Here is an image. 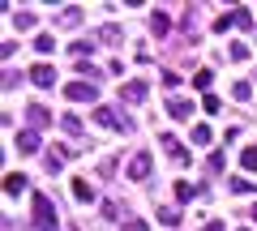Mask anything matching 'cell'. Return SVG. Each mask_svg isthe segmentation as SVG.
<instances>
[{
	"label": "cell",
	"mask_w": 257,
	"mask_h": 231,
	"mask_svg": "<svg viewBox=\"0 0 257 231\" xmlns=\"http://www.w3.org/2000/svg\"><path fill=\"white\" fill-rule=\"evenodd\" d=\"M197 193H202L197 184H189V180H176V201H193Z\"/></svg>",
	"instance_id": "cell-16"
},
{
	"label": "cell",
	"mask_w": 257,
	"mask_h": 231,
	"mask_svg": "<svg viewBox=\"0 0 257 231\" xmlns=\"http://www.w3.org/2000/svg\"><path fill=\"white\" fill-rule=\"evenodd\" d=\"M253 188H257V184H248L244 176H236V180H231V193H240V197H244V193H253Z\"/></svg>",
	"instance_id": "cell-24"
},
{
	"label": "cell",
	"mask_w": 257,
	"mask_h": 231,
	"mask_svg": "<svg viewBox=\"0 0 257 231\" xmlns=\"http://www.w3.org/2000/svg\"><path fill=\"white\" fill-rule=\"evenodd\" d=\"M159 222H163V227H180V214L176 210H159Z\"/></svg>",
	"instance_id": "cell-25"
},
{
	"label": "cell",
	"mask_w": 257,
	"mask_h": 231,
	"mask_svg": "<svg viewBox=\"0 0 257 231\" xmlns=\"http://www.w3.org/2000/svg\"><path fill=\"white\" fill-rule=\"evenodd\" d=\"M202 107H206V116H214V111L223 107V99H219V94H206V99H202Z\"/></svg>",
	"instance_id": "cell-23"
},
{
	"label": "cell",
	"mask_w": 257,
	"mask_h": 231,
	"mask_svg": "<svg viewBox=\"0 0 257 231\" xmlns=\"http://www.w3.org/2000/svg\"><path fill=\"white\" fill-rule=\"evenodd\" d=\"M30 222H35L39 231H56V205H52V197H43V193L30 197Z\"/></svg>",
	"instance_id": "cell-2"
},
{
	"label": "cell",
	"mask_w": 257,
	"mask_h": 231,
	"mask_svg": "<svg viewBox=\"0 0 257 231\" xmlns=\"http://www.w3.org/2000/svg\"><path fill=\"white\" fill-rule=\"evenodd\" d=\"M206 231H223V222H219V218H210V222H206Z\"/></svg>",
	"instance_id": "cell-32"
},
{
	"label": "cell",
	"mask_w": 257,
	"mask_h": 231,
	"mask_svg": "<svg viewBox=\"0 0 257 231\" xmlns=\"http://www.w3.org/2000/svg\"><path fill=\"white\" fill-rule=\"evenodd\" d=\"M39 150V133L35 129H22L18 133V154H35Z\"/></svg>",
	"instance_id": "cell-11"
},
{
	"label": "cell",
	"mask_w": 257,
	"mask_h": 231,
	"mask_svg": "<svg viewBox=\"0 0 257 231\" xmlns=\"http://www.w3.org/2000/svg\"><path fill=\"white\" fill-rule=\"evenodd\" d=\"M253 218H257V201H253Z\"/></svg>",
	"instance_id": "cell-33"
},
{
	"label": "cell",
	"mask_w": 257,
	"mask_h": 231,
	"mask_svg": "<svg viewBox=\"0 0 257 231\" xmlns=\"http://www.w3.org/2000/svg\"><path fill=\"white\" fill-rule=\"evenodd\" d=\"M193 141H197V146H206V141H210V124H197V129H193Z\"/></svg>",
	"instance_id": "cell-26"
},
{
	"label": "cell",
	"mask_w": 257,
	"mask_h": 231,
	"mask_svg": "<svg viewBox=\"0 0 257 231\" xmlns=\"http://www.w3.org/2000/svg\"><path fill=\"white\" fill-rule=\"evenodd\" d=\"M30 82H35L39 90H52V86H56V69L52 65H35V69H30Z\"/></svg>",
	"instance_id": "cell-7"
},
{
	"label": "cell",
	"mask_w": 257,
	"mask_h": 231,
	"mask_svg": "<svg viewBox=\"0 0 257 231\" xmlns=\"http://www.w3.org/2000/svg\"><path fill=\"white\" fill-rule=\"evenodd\" d=\"M120 99L124 103H146L150 99V82H124L120 86Z\"/></svg>",
	"instance_id": "cell-5"
},
{
	"label": "cell",
	"mask_w": 257,
	"mask_h": 231,
	"mask_svg": "<svg viewBox=\"0 0 257 231\" xmlns=\"http://www.w3.org/2000/svg\"><path fill=\"white\" fill-rule=\"evenodd\" d=\"M111 171H116V158L107 154V158H103V163H99V176H111Z\"/></svg>",
	"instance_id": "cell-30"
},
{
	"label": "cell",
	"mask_w": 257,
	"mask_h": 231,
	"mask_svg": "<svg viewBox=\"0 0 257 231\" xmlns=\"http://www.w3.org/2000/svg\"><path fill=\"white\" fill-rule=\"evenodd\" d=\"M227 56H231V60H244L248 47H244V43H231V47H227Z\"/></svg>",
	"instance_id": "cell-29"
},
{
	"label": "cell",
	"mask_w": 257,
	"mask_h": 231,
	"mask_svg": "<svg viewBox=\"0 0 257 231\" xmlns=\"http://www.w3.org/2000/svg\"><path fill=\"white\" fill-rule=\"evenodd\" d=\"M159 141H163V150H167V154H172V158H176V163H180V167H189V158H193V154H189V150H184L180 141L172 137V133H163V137H159Z\"/></svg>",
	"instance_id": "cell-8"
},
{
	"label": "cell",
	"mask_w": 257,
	"mask_h": 231,
	"mask_svg": "<svg viewBox=\"0 0 257 231\" xmlns=\"http://www.w3.org/2000/svg\"><path fill=\"white\" fill-rule=\"evenodd\" d=\"M69 188H73V197H77V201H86V205L94 201V188H90V180H73Z\"/></svg>",
	"instance_id": "cell-14"
},
{
	"label": "cell",
	"mask_w": 257,
	"mask_h": 231,
	"mask_svg": "<svg viewBox=\"0 0 257 231\" xmlns=\"http://www.w3.org/2000/svg\"><path fill=\"white\" fill-rule=\"evenodd\" d=\"M94 120H99L103 129H116V133H133L138 129L133 116H124V107H111V103H99V107H94Z\"/></svg>",
	"instance_id": "cell-1"
},
{
	"label": "cell",
	"mask_w": 257,
	"mask_h": 231,
	"mask_svg": "<svg viewBox=\"0 0 257 231\" xmlns=\"http://www.w3.org/2000/svg\"><path fill=\"white\" fill-rule=\"evenodd\" d=\"M240 231H253V227H240Z\"/></svg>",
	"instance_id": "cell-34"
},
{
	"label": "cell",
	"mask_w": 257,
	"mask_h": 231,
	"mask_svg": "<svg viewBox=\"0 0 257 231\" xmlns=\"http://www.w3.org/2000/svg\"><path fill=\"white\" fill-rule=\"evenodd\" d=\"M60 129L69 133V137H82V120H77V116H64V120H60Z\"/></svg>",
	"instance_id": "cell-20"
},
{
	"label": "cell",
	"mask_w": 257,
	"mask_h": 231,
	"mask_svg": "<svg viewBox=\"0 0 257 231\" xmlns=\"http://www.w3.org/2000/svg\"><path fill=\"white\" fill-rule=\"evenodd\" d=\"M90 52H94V43H90V39H77V43H69V56H77V60H86Z\"/></svg>",
	"instance_id": "cell-17"
},
{
	"label": "cell",
	"mask_w": 257,
	"mask_h": 231,
	"mask_svg": "<svg viewBox=\"0 0 257 231\" xmlns=\"http://www.w3.org/2000/svg\"><path fill=\"white\" fill-rule=\"evenodd\" d=\"M64 99L69 103H99V86L94 82H69L64 86Z\"/></svg>",
	"instance_id": "cell-3"
},
{
	"label": "cell",
	"mask_w": 257,
	"mask_h": 231,
	"mask_svg": "<svg viewBox=\"0 0 257 231\" xmlns=\"http://www.w3.org/2000/svg\"><path fill=\"white\" fill-rule=\"evenodd\" d=\"M150 171H155V158H150L146 150H138V154L128 158V180H146Z\"/></svg>",
	"instance_id": "cell-4"
},
{
	"label": "cell",
	"mask_w": 257,
	"mask_h": 231,
	"mask_svg": "<svg viewBox=\"0 0 257 231\" xmlns=\"http://www.w3.org/2000/svg\"><path fill=\"white\" fill-rule=\"evenodd\" d=\"M35 52H39V56H52V52H56V39H52V35H35Z\"/></svg>",
	"instance_id": "cell-19"
},
{
	"label": "cell",
	"mask_w": 257,
	"mask_h": 231,
	"mask_svg": "<svg viewBox=\"0 0 257 231\" xmlns=\"http://www.w3.org/2000/svg\"><path fill=\"white\" fill-rule=\"evenodd\" d=\"M240 167H244V171H253V176H257V146L240 150Z\"/></svg>",
	"instance_id": "cell-18"
},
{
	"label": "cell",
	"mask_w": 257,
	"mask_h": 231,
	"mask_svg": "<svg viewBox=\"0 0 257 231\" xmlns=\"http://www.w3.org/2000/svg\"><path fill=\"white\" fill-rule=\"evenodd\" d=\"M150 30H155V35H159V39H163V35H167V30H172V18H167V13H163V9H155V13H150Z\"/></svg>",
	"instance_id": "cell-12"
},
{
	"label": "cell",
	"mask_w": 257,
	"mask_h": 231,
	"mask_svg": "<svg viewBox=\"0 0 257 231\" xmlns=\"http://www.w3.org/2000/svg\"><path fill=\"white\" fill-rule=\"evenodd\" d=\"M206 171H210V176H219V171H223V154H210V158H206Z\"/></svg>",
	"instance_id": "cell-28"
},
{
	"label": "cell",
	"mask_w": 257,
	"mask_h": 231,
	"mask_svg": "<svg viewBox=\"0 0 257 231\" xmlns=\"http://www.w3.org/2000/svg\"><path fill=\"white\" fill-rule=\"evenodd\" d=\"M13 26H18V30H35V26H39V18H35L30 9H18V13H13Z\"/></svg>",
	"instance_id": "cell-15"
},
{
	"label": "cell",
	"mask_w": 257,
	"mask_h": 231,
	"mask_svg": "<svg viewBox=\"0 0 257 231\" xmlns=\"http://www.w3.org/2000/svg\"><path fill=\"white\" fill-rule=\"evenodd\" d=\"M22 188H26V176H22V171H9V176H5V193H9V197H18Z\"/></svg>",
	"instance_id": "cell-13"
},
{
	"label": "cell",
	"mask_w": 257,
	"mask_h": 231,
	"mask_svg": "<svg viewBox=\"0 0 257 231\" xmlns=\"http://www.w3.org/2000/svg\"><path fill=\"white\" fill-rule=\"evenodd\" d=\"M210 82H214V73H210V69H202V73L193 77V86H197V90H206V94H210Z\"/></svg>",
	"instance_id": "cell-21"
},
{
	"label": "cell",
	"mask_w": 257,
	"mask_h": 231,
	"mask_svg": "<svg viewBox=\"0 0 257 231\" xmlns=\"http://www.w3.org/2000/svg\"><path fill=\"white\" fill-rule=\"evenodd\" d=\"M56 22H60L64 30H77V26H82V9H77V5H64V9L56 13Z\"/></svg>",
	"instance_id": "cell-10"
},
{
	"label": "cell",
	"mask_w": 257,
	"mask_h": 231,
	"mask_svg": "<svg viewBox=\"0 0 257 231\" xmlns=\"http://www.w3.org/2000/svg\"><path fill=\"white\" fill-rule=\"evenodd\" d=\"M120 231H146V218H128V222H124Z\"/></svg>",
	"instance_id": "cell-31"
},
{
	"label": "cell",
	"mask_w": 257,
	"mask_h": 231,
	"mask_svg": "<svg viewBox=\"0 0 257 231\" xmlns=\"http://www.w3.org/2000/svg\"><path fill=\"white\" fill-rule=\"evenodd\" d=\"M99 39H103V43H120L124 35H120V26H103V30H99Z\"/></svg>",
	"instance_id": "cell-22"
},
{
	"label": "cell",
	"mask_w": 257,
	"mask_h": 231,
	"mask_svg": "<svg viewBox=\"0 0 257 231\" xmlns=\"http://www.w3.org/2000/svg\"><path fill=\"white\" fill-rule=\"evenodd\" d=\"M26 120H30V129H35V133H43L47 124H52V111L39 107V103H30V107H26Z\"/></svg>",
	"instance_id": "cell-6"
},
{
	"label": "cell",
	"mask_w": 257,
	"mask_h": 231,
	"mask_svg": "<svg viewBox=\"0 0 257 231\" xmlns=\"http://www.w3.org/2000/svg\"><path fill=\"white\" fill-rule=\"evenodd\" d=\"M231 26H236V13H223V18L214 22V30H219V35H223V30H231Z\"/></svg>",
	"instance_id": "cell-27"
},
{
	"label": "cell",
	"mask_w": 257,
	"mask_h": 231,
	"mask_svg": "<svg viewBox=\"0 0 257 231\" xmlns=\"http://www.w3.org/2000/svg\"><path fill=\"white\" fill-rule=\"evenodd\" d=\"M167 116H176V120H189V116H193V99L172 94V99H167Z\"/></svg>",
	"instance_id": "cell-9"
}]
</instances>
